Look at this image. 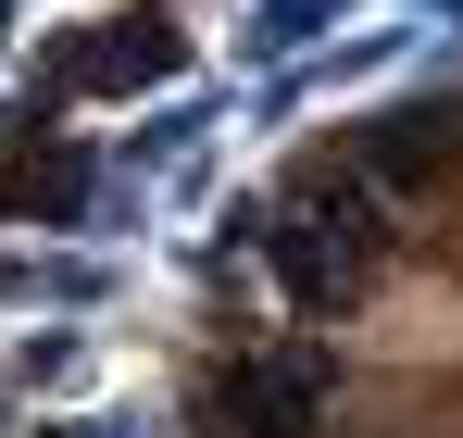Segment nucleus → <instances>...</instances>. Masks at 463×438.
<instances>
[{
    "instance_id": "obj_1",
    "label": "nucleus",
    "mask_w": 463,
    "mask_h": 438,
    "mask_svg": "<svg viewBox=\"0 0 463 438\" xmlns=\"http://www.w3.org/2000/svg\"><path fill=\"white\" fill-rule=\"evenodd\" d=\"M238 238H263V276L301 300V313H351V300L388 276V201L364 188V176H338V188H301V201L250 214Z\"/></svg>"
},
{
    "instance_id": "obj_2",
    "label": "nucleus",
    "mask_w": 463,
    "mask_h": 438,
    "mask_svg": "<svg viewBox=\"0 0 463 438\" xmlns=\"http://www.w3.org/2000/svg\"><path fill=\"white\" fill-rule=\"evenodd\" d=\"M338 401V351H313V338H288V351H250V364H226V388H213V426L226 438H313V414Z\"/></svg>"
},
{
    "instance_id": "obj_3",
    "label": "nucleus",
    "mask_w": 463,
    "mask_h": 438,
    "mask_svg": "<svg viewBox=\"0 0 463 438\" xmlns=\"http://www.w3.org/2000/svg\"><path fill=\"white\" fill-rule=\"evenodd\" d=\"M163 75H188V25H175V13H113V25L88 38L76 88L88 100H138V88H163Z\"/></svg>"
},
{
    "instance_id": "obj_4",
    "label": "nucleus",
    "mask_w": 463,
    "mask_h": 438,
    "mask_svg": "<svg viewBox=\"0 0 463 438\" xmlns=\"http://www.w3.org/2000/svg\"><path fill=\"white\" fill-rule=\"evenodd\" d=\"M451 138H463V100H426V113H388V126H364V163H351V176H364V188H426V176H439V163H451Z\"/></svg>"
},
{
    "instance_id": "obj_5",
    "label": "nucleus",
    "mask_w": 463,
    "mask_h": 438,
    "mask_svg": "<svg viewBox=\"0 0 463 438\" xmlns=\"http://www.w3.org/2000/svg\"><path fill=\"white\" fill-rule=\"evenodd\" d=\"M338 25H351V0H250V13H238V51H250V63H288L313 38H338Z\"/></svg>"
},
{
    "instance_id": "obj_6",
    "label": "nucleus",
    "mask_w": 463,
    "mask_h": 438,
    "mask_svg": "<svg viewBox=\"0 0 463 438\" xmlns=\"http://www.w3.org/2000/svg\"><path fill=\"white\" fill-rule=\"evenodd\" d=\"M51 438H151L138 414H76V426H51Z\"/></svg>"
},
{
    "instance_id": "obj_7",
    "label": "nucleus",
    "mask_w": 463,
    "mask_h": 438,
    "mask_svg": "<svg viewBox=\"0 0 463 438\" xmlns=\"http://www.w3.org/2000/svg\"><path fill=\"white\" fill-rule=\"evenodd\" d=\"M413 13H439V25H463V0H413Z\"/></svg>"
}]
</instances>
